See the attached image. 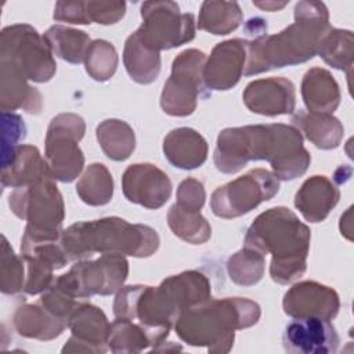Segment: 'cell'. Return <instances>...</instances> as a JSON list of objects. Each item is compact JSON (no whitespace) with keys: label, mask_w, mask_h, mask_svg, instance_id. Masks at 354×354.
Returning a JSON list of instances; mask_svg holds the SVG:
<instances>
[{"label":"cell","mask_w":354,"mask_h":354,"mask_svg":"<svg viewBox=\"0 0 354 354\" xmlns=\"http://www.w3.org/2000/svg\"><path fill=\"white\" fill-rule=\"evenodd\" d=\"M249 160H268L275 177H300L310 163L297 129L286 124H257L225 129L214 149V165L223 173H236Z\"/></svg>","instance_id":"obj_1"},{"label":"cell","mask_w":354,"mask_h":354,"mask_svg":"<svg viewBox=\"0 0 354 354\" xmlns=\"http://www.w3.org/2000/svg\"><path fill=\"white\" fill-rule=\"evenodd\" d=\"M246 248L272 253L270 274L278 283H289L306 271L310 230L286 207L260 214L248 230Z\"/></svg>","instance_id":"obj_2"},{"label":"cell","mask_w":354,"mask_h":354,"mask_svg":"<svg viewBox=\"0 0 354 354\" xmlns=\"http://www.w3.org/2000/svg\"><path fill=\"white\" fill-rule=\"evenodd\" d=\"M259 317V304L248 299L205 300L178 314L176 333L191 346H206L210 353H227L232 347L234 330L254 325Z\"/></svg>","instance_id":"obj_3"},{"label":"cell","mask_w":354,"mask_h":354,"mask_svg":"<svg viewBox=\"0 0 354 354\" xmlns=\"http://www.w3.org/2000/svg\"><path fill=\"white\" fill-rule=\"evenodd\" d=\"M61 245L69 260L84 259L95 252L147 257L158 249L159 238L148 225L108 217L71 225L62 231Z\"/></svg>","instance_id":"obj_4"},{"label":"cell","mask_w":354,"mask_h":354,"mask_svg":"<svg viewBox=\"0 0 354 354\" xmlns=\"http://www.w3.org/2000/svg\"><path fill=\"white\" fill-rule=\"evenodd\" d=\"M296 24L274 36L246 41L248 65L243 75L252 76L272 68L296 65L313 58L328 28L326 15L310 22L296 6Z\"/></svg>","instance_id":"obj_5"},{"label":"cell","mask_w":354,"mask_h":354,"mask_svg":"<svg viewBox=\"0 0 354 354\" xmlns=\"http://www.w3.org/2000/svg\"><path fill=\"white\" fill-rule=\"evenodd\" d=\"M50 178L15 188L10 194L8 205L17 217L28 221L25 234L58 239L62 235L64 203L57 185Z\"/></svg>","instance_id":"obj_6"},{"label":"cell","mask_w":354,"mask_h":354,"mask_svg":"<svg viewBox=\"0 0 354 354\" xmlns=\"http://www.w3.org/2000/svg\"><path fill=\"white\" fill-rule=\"evenodd\" d=\"M0 61L14 65L26 79L48 82L55 72L51 48L29 25L7 26L1 32Z\"/></svg>","instance_id":"obj_7"},{"label":"cell","mask_w":354,"mask_h":354,"mask_svg":"<svg viewBox=\"0 0 354 354\" xmlns=\"http://www.w3.org/2000/svg\"><path fill=\"white\" fill-rule=\"evenodd\" d=\"M84 134V122L73 113L55 116L46 137V162L50 176L64 183L73 181L83 169L84 158L77 145Z\"/></svg>","instance_id":"obj_8"},{"label":"cell","mask_w":354,"mask_h":354,"mask_svg":"<svg viewBox=\"0 0 354 354\" xmlns=\"http://www.w3.org/2000/svg\"><path fill=\"white\" fill-rule=\"evenodd\" d=\"M127 261L122 254H102L95 261H80L71 271L53 282L71 297L111 295L127 277Z\"/></svg>","instance_id":"obj_9"},{"label":"cell","mask_w":354,"mask_h":354,"mask_svg":"<svg viewBox=\"0 0 354 354\" xmlns=\"http://www.w3.org/2000/svg\"><path fill=\"white\" fill-rule=\"evenodd\" d=\"M279 189L275 174L264 169H254L228 184L218 187L210 201L212 210L223 218L239 217L261 202L271 199Z\"/></svg>","instance_id":"obj_10"},{"label":"cell","mask_w":354,"mask_h":354,"mask_svg":"<svg viewBox=\"0 0 354 354\" xmlns=\"http://www.w3.org/2000/svg\"><path fill=\"white\" fill-rule=\"evenodd\" d=\"M205 54L187 50L173 61V72L165 83L160 97L162 109L173 116L191 115L196 106L198 95L206 97L203 88Z\"/></svg>","instance_id":"obj_11"},{"label":"cell","mask_w":354,"mask_h":354,"mask_svg":"<svg viewBox=\"0 0 354 354\" xmlns=\"http://www.w3.org/2000/svg\"><path fill=\"white\" fill-rule=\"evenodd\" d=\"M141 8L144 24L136 32L140 41L148 48L158 51L178 47L195 36V24L192 14L178 15V6L167 10L170 3H149Z\"/></svg>","instance_id":"obj_12"},{"label":"cell","mask_w":354,"mask_h":354,"mask_svg":"<svg viewBox=\"0 0 354 354\" xmlns=\"http://www.w3.org/2000/svg\"><path fill=\"white\" fill-rule=\"evenodd\" d=\"M282 346L292 354H329L339 347L335 326L319 317H295L283 330Z\"/></svg>","instance_id":"obj_13"},{"label":"cell","mask_w":354,"mask_h":354,"mask_svg":"<svg viewBox=\"0 0 354 354\" xmlns=\"http://www.w3.org/2000/svg\"><path fill=\"white\" fill-rule=\"evenodd\" d=\"M72 337L62 347V353H105L111 324L101 308L79 304L68 318Z\"/></svg>","instance_id":"obj_14"},{"label":"cell","mask_w":354,"mask_h":354,"mask_svg":"<svg viewBox=\"0 0 354 354\" xmlns=\"http://www.w3.org/2000/svg\"><path fill=\"white\" fill-rule=\"evenodd\" d=\"M122 187L130 202L148 209L163 206L171 194V183L167 174L149 163L129 166L123 174Z\"/></svg>","instance_id":"obj_15"},{"label":"cell","mask_w":354,"mask_h":354,"mask_svg":"<svg viewBox=\"0 0 354 354\" xmlns=\"http://www.w3.org/2000/svg\"><path fill=\"white\" fill-rule=\"evenodd\" d=\"M246 41L241 39L218 43L203 68V82L213 90H228L235 86L243 72Z\"/></svg>","instance_id":"obj_16"},{"label":"cell","mask_w":354,"mask_h":354,"mask_svg":"<svg viewBox=\"0 0 354 354\" xmlns=\"http://www.w3.org/2000/svg\"><path fill=\"white\" fill-rule=\"evenodd\" d=\"M295 86L283 77L260 79L249 83L243 93L245 105L254 113L275 116L295 111Z\"/></svg>","instance_id":"obj_17"},{"label":"cell","mask_w":354,"mask_h":354,"mask_svg":"<svg viewBox=\"0 0 354 354\" xmlns=\"http://www.w3.org/2000/svg\"><path fill=\"white\" fill-rule=\"evenodd\" d=\"M283 310L290 317H319L330 321L337 314L339 300L328 286L301 282L285 293Z\"/></svg>","instance_id":"obj_18"},{"label":"cell","mask_w":354,"mask_h":354,"mask_svg":"<svg viewBox=\"0 0 354 354\" xmlns=\"http://www.w3.org/2000/svg\"><path fill=\"white\" fill-rule=\"evenodd\" d=\"M1 158V185L4 188L28 187L51 177L47 162L41 159L36 147L18 145Z\"/></svg>","instance_id":"obj_19"},{"label":"cell","mask_w":354,"mask_h":354,"mask_svg":"<svg viewBox=\"0 0 354 354\" xmlns=\"http://www.w3.org/2000/svg\"><path fill=\"white\" fill-rule=\"evenodd\" d=\"M163 152L173 166L185 170L195 169L206 160L207 144L194 129L180 127L165 137Z\"/></svg>","instance_id":"obj_20"},{"label":"cell","mask_w":354,"mask_h":354,"mask_svg":"<svg viewBox=\"0 0 354 354\" xmlns=\"http://www.w3.org/2000/svg\"><path fill=\"white\" fill-rule=\"evenodd\" d=\"M0 72L1 111L8 112L22 108L29 113H39L41 97L36 88L26 84V77L7 61H0Z\"/></svg>","instance_id":"obj_21"},{"label":"cell","mask_w":354,"mask_h":354,"mask_svg":"<svg viewBox=\"0 0 354 354\" xmlns=\"http://www.w3.org/2000/svg\"><path fill=\"white\" fill-rule=\"evenodd\" d=\"M337 201L339 191L324 176H314L297 191L295 205L306 220L318 223L328 216Z\"/></svg>","instance_id":"obj_22"},{"label":"cell","mask_w":354,"mask_h":354,"mask_svg":"<svg viewBox=\"0 0 354 354\" xmlns=\"http://www.w3.org/2000/svg\"><path fill=\"white\" fill-rule=\"evenodd\" d=\"M14 326L24 337L51 340L62 333L68 319L51 314L41 304H26L15 311Z\"/></svg>","instance_id":"obj_23"},{"label":"cell","mask_w":354,"mask_h":354,"mask_svg":"<svg viewBox=\"0 0 354 354\" xmlns=\"http://www.w3.org/2000/svg\"><path fill=\"white\" fill-rule=\"evenodd\" d=\"M301 94L306 106L315 113L333 112L340 98L333 76L319 68H314L304 75Z\"/></svg>","instance_id":"obj_24"},{"label":"cell","mask_w":354,"mask_h":354,"mask_svg":"<svg viewBox=\"0 0 354 354\" xmlns=\"http://www.w3.org/2000/svg\"><path fill=\"white\" fill-rule=\"evenodd\" d=\"M124 66L131 79L148 84L153 82L160 71L159 53L144 46L136 33L129 36L124 46Z\"/></svg>","instance_id":"obj_25"},{"label":"cell","mask_w":354,"mask_h":354,"mask_svg":"<svg viewBox=\"0 0 354 354\" xmlns=\"http://www.w3.org/2000/svg\"><path fill=\"white\" fill-rule=\"evenodd\" d=\"M97 140L106 156L113 160L127 159L134 149V131L123 120H104L97 126Z\"/></svg>","instance_id":"obj_26"},{"label":"cell","mask_w":354,"mask_h":354,"mask_svg":"<svg viewBox=\"0 0 354 354\" xmlns=\"http://www.w3.org/2000/svg\"><path fill=\"white\" fill-rule=\"evenodd\" d=\"M43 37L58 57L72 64L82 62L90 46V39L84 32L62 26L50 28Z\"/></svg>","instance_id":"obj_27"},{"label":"cell","mask_w":354,"mask_h":354,"mask_svg":"<svg viewBox=\"0 0 354 354\" xmlns=\"http://www.w3.org/2000/svg\"><path fill=\"white\" fill-rule=\"evenodd\" d=\"M76 192L87 205H105L111 201L113 194L112 176L104 165L94 163L88 166V169L77 183Z\"/></svg>","instance_id":"obj_28"},{"label":"cell","mask_w":354,"mask_h":354,"mask_svg":"<svg viewBox=\"0 0 354 354\" xmlns=\"http://www.w3.org/2000/svg\"><path fill=\"white\" fill-rule=\"evenodd\" d=\"M169 225L174 235L195 245L205 242L210 236V227L199 210L185 209L177 203L170 207Z\"/></svg>","instance_id":"obj_29"},{"label":"cell","mask_w":354,"mask_h":354,"mask_svg":"<svg viewBox=\"0 0 354 354\" xmlns=\"http://www.w3.org/2000/svg\"><path fill=\"white\" fill-rule=\"evenodd\" d=\"M106 343L113 353H138L152 346L149 336L138 324L123 318H116L111 324Z\"/></svg>","instance_id":"obj_30"},{"label":"cell","mask_w":354,"mask_h":354,"mask_svg":"<svg viewBox=\"0 0 354 354\" xmlns=\"http://www.w3.org/2000/svg\"><path fill=\"white\" fill-rule=\"evenodd\" d=\"M293 122L304 131L306 137L310 141H313L318 148H322V149H330V145L322 131H326L328 134L339 140L343 133V129L339 120L326 113L299 112L293 116Z\"/></svg>","instance_id":"obj_31"},{"label":"cell","mask_w":354,"mask_h":354,"mask_svg":"<svg viewBox=\"0 0 354 354\" xmlns=\"http://www.w3.org/2000/svg\"><path fill=\"white\" fill-rule=\"evenodd\" d=\"M230 278L239 285H253L260 281L264 270L263 254L245 248L234 254L227 264Z\"/></svg>","instance_id":"obj_32"},{"label":"cell","mask_w":354,"mask_h":354,"mask_svg":"<svg viewBox=\"0 0 354 354\" xmlns=\"http://www.w3.org/2000/svg\"><path fill=\"white\" fill-rule=\"evenodd\" d=\"M86 71L95 80H108L116 71L118 57L113 46L105 40H95L87 48Z\"/></svg>","instance_id":"obj_33"},{"label":"cell","mask_w":354,"mask_h":354,"mask_svg":"<svg viewBox=\"0 0 354 354\" xmlns=\"http://www.w3.org/2000/svg\"><path fill=\"white\" fill-rule=\"evenodd\" d=\"M0 286L3 293H17L24 286L22 260L10 248L6 236H1V277Z\"/></svg>","instance_id":"obj_34"},{"label":"cell","mask_w":354,"mask_h":354,"mask_svg":"<svg viewBox=\"0 0 354 354\" xmlns=\"http://www.w3.org/2000/svg\"><path fill=\"white\" fill-rule=\"evenodd\" d=\"M203 6L206 8H209V11L202 8L201 18H199V28L201 29L209 30L214 35H220V21H224V25L228 29V32L234 30L241 22L242 17H241V11H239L236 3L228 11L213 10L210 3H203Z\"/></svg>","instance_id":"obj_35"},{"label":"cell","mask_w":354,"mask_h":354,"mask_svg":"<svg viewBox=\"0 0 354 354\" xmlns=\"http://www.w3.org/2000/svg\"><path fill=\"white\" fill-rule=\"evenodd\" d=\"M1 127H3V145L1 153L6 156L10 153L15 147H18V141L25 137L26 129L24 120L19 115L12 112H3L1 113Z\"/></svg>","instance_id":"obj_36"},{"label":"cell","mask_w":354,"mask_h":354,"mask_svg":"<svg viewBox=\"0 0 354 354\" xmlns=\"http://www.w3.org/2000/svg\"><path fill=\"white\" fill-rule=\"evenodd\" d=\"M205 202V189L201 183L187 178L180 184L177 192V205L191 210H201Z\"/></svg>","instance_id":"obj_37"}]
</instances>
